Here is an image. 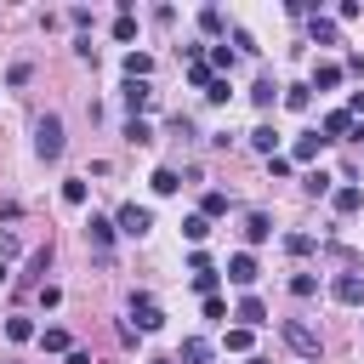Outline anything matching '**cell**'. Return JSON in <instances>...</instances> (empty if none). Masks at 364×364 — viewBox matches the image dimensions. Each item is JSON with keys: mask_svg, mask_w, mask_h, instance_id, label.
I'll return each mask as SVG.
<instances>
[{"mask_svg": "<svg viewBox=\"0 0 364 364\" xmlns=\"http://www.w3.org/2000/svg\"><path fill=\"white\" fill-rule=\"evenodd\" d=\"M307 91H313V85H290V91H279V97H284V108L301 114V108H307Z\"/></svg>", "mask_w": 364, "mask_h": 364, "instance_id": "cell-29", "label": "cell"}, {"mask_svg": "<svg viewBox=\"0 0 364 364\" xmlns=\"http://www.w3.org/2000/svg\"><path fill=\"white\" fill-rule=\"evenodd\" d=\"M330 296H336L341 307H364V273H336V279H330Z\"/></svg>", "mask_w": 364, "mask_h": 364, "instance_id": "cell-5", "label": "cell"}, {"mask_svg": "<svg viewBox=\"0 0 364 364\" xmlns=\"http://www.w3.org/2000/svg\"><path fill=\"white\" fill-rule=\"evenodd\" d=\"M125 108H131V119H142V108H154V85L148 80H125Z\"/></svg>", "mask_w": 364, "mask_h": 364, "instance_id": "cell-7", "label": "cell"}, {"mask_svg": "<svg viewBox=\"0 0 364 364\" xmlns=\"http://www.w3.org/2000/svg\"><path fill=\"white\" fill-rule=\"evenodd\" d=\"M210 80H216V74H210V63H199V57H193V63H188V85H199V91H205Z\"/></svg>", "mask_w": 364, "mask_h": 364, "instance_id": "cell-27", "label": "cell"}, {"mask_svg": "<svg viewBox=\"0 0 364 364\" xmlns=\"http://www.w3.org/2000/svg\"><path fill=\"white\" fill-rule=\"evenodd\" d=\"M182 358H188V364H210V341H205V336H188V341H182Z\"/></svg>", "mask_w": 364, "mask_h": 364, "instance_id": "cell-18", "label": "cell"}, {"mask_svg": "<svg viewBox=\"0 0 364 364\" xmlns=\"http://www.w3.org/2000/svg\"><path fill=\"white\" fill-rule=\"evenodd\" d=\"M40 347H46V353H68V330L46 324V330H40Z\"/></svg>", "mask_w": 364, "mask_h": 364, "instance_id": "cell-21", "label": "cell"}, {"mask_svg": "<svg viewBox=\"0 0 364 364\" xmlns=\"http://www.w3.org/2000/svg\"><path fill=\"white\" fill-rule=\"evenodd\" d=\"M228 353H250V330L233 324V330H228Z\"/></svg>", "mask_w": 364, "mask_h": 364, "instance_id": "cell-33", "label": "cell"}, {"mask_svg": "<svg viewBox=\"0 0 364 364\" xmlns=\"http://www.w3.org/2000/svg\"><path fill=\"white\" fill-rule=\"evenodd\" d=\"M148 182H154V193H176V188H182V176H176L171 165H159V171H154Z\"/></svg>", "mask_w": 364, "mask_h": 364, "instance_id": "cell-19", "label": "cell"}, {"mask_svg": "<svg viewBox=\"0 0 364 364\" xmlns=\"http://www.w3.org/2000/svg\"><path fill=\"white\" fill-rule=\"evenodd\" d=\"M353 136H358V142H364V125H353Z\"/></svg>", "mask_w": 364, "mask_h": 364, "instance_id": "cell-42", "label": "cell"}, {"mask_svg": "<svg viewBox=\"0 0 364 364\" xmlns=\"http://www.w3.org/2000/svg\"><path fill=\"white\" fill-rule=\"evenodd\" d=\"M125 142H136V148H148V142H154V131H148V119H125Z\"/></svg>", "mask_w": 364, "mask_h": 364, "instance_id": "cell-22", "label": "cell"}, {"mask_svg": "<svg viewBox=\"0 0 364 364\" xmlns=\"http://www.w3.org/2000/svg\"><path fill=\"white\" fill-rule=\"evenodd\" d=\"M193 290H199V296H216V267H210V273H193Z\"/></svg>", "mask_w": 364, "mask_h": 364, "instance_id": "cell-34", "label": "cell"}, {"mask_svg": "<svg viewBox=\"0 0 364 364\" xmlns=\"http://www.w3.org/2000/svg\"><path fill=\"white\" fill-rule=\"evenodd\" d=\"M301 188H307V193H330V176H324V171H313V176H307Z\"/></svg>", "mask_w": 364, "mask_h": 364, "instance_id": "cell-36", "label": "cell"}, {"mask_svg": "<svg viewBox=\"0 0 364 364\" xmlns=\"http://www.w3.org/2000/svg\"><path fill=\"white\" fill-rule=\"evenodd\" d=\"M347 131H353V114H347V108L324 114V142H330V136H347Z\"/></svg>", "mask_w": 364, "mask_h": 364, "instance_id": "cell-15", "label": "cell"}, {"mask_svg": "<svg viewBox=\"0 0 364 364\" xmlns=\"http://www.w3.org/2000/svg\"><path fill=\"white\" fill-rule=\"evenodd\" d=\"M256 273H262V267H256V256H250V250L228 256V279H233V284H245V290H250V284H256Z\"/></svg>", "mask_w": 364, "mask_h": 364, "instance_id": "cell-8", "label": "cell"}, {"mask_svg": "<svg viewBox=\"0 0 364 364\" xmlns=\"http://www.w3.org/2000/svg\"><path fill=\"white\" fill-rule=\"evenodd\" d=\"M284 250H290V256H313V239H307V233H284Z\"/></svg>", "mask_w": 364, "mask_h": 364, "instance_id": "cell-30", "label": "cell"}, {"mask_svg": "<svg viewBox=\"0 0 364 364\" xmlns=\"http://www.w3.org/2000/svg\"><path fill=\"white\" fill-rule=\"evenodd\" d=\"M85 239H91V250L108 262V256H114V216H91V222H85Z\"/></svg>", "mask_w": 364, "mask_h": 364, "instance_id": "cell-6", "label": "cell"}, {"mask_svg": "<svg viewBox=\"0 0 364 364\" xmlns=\"http://www.w3.org/2000/svg\"><path fill=\"white\" fill-rule=\"evenodd\" d=\"M250 148L273 159V148H279V131H273V125H256V131H250Z\"/></svg>", "mask_w": 364, "mask_h": 364, "instance_id": "cell-16", "label": "cell"}, {"mask_svg": "<svg viewBox=\"0 0 364 364\" xmlns=\"http://www.w3.org/2000/svg\"><path fill=\"white\" fill-rule=\"evenodd\" d=\"M63 364H91V353H85V347H68V358H63Z\"/></svg>", "mask_w": 364, "mask_h": 364, "instance_id": "cell-39", "label": "cell"}, {"mask_svg": "<svg viewBox=\"0 0 364 364\" xmlns=\"http://www.w3.org/2000/svg\"><path fill=\"white\" fill-rule=\"evenodd\" d=\"M279 336H284V347H290L296 358H307V364H318V353H324V341H318V330H313V324H301V318H284V324H279Z\"/></svg>", "mask_w": 364, "mask_h": 364, "instance_id": "cell-1", "label": "cell"}, {"mask_svg": "<svg viewBox=\"0 0 364 364\" xmlns=\"http://www.w3.org/2000/svg\"><path fill=\"white\" fill-rule=\"evenodd\" d=\"M114 40H136V17H131V11L114 17Z\"/></svg>", "mask_w": 364, "mask_h": 364, "instance_id": "cell-28", "label": "cell"}, {"mask_svg": "<svg viewBox=\"0 0 364 364\" xmlns=\"http://www.w3.org/2000/svg\"><path fill=\"white\" fill-rule=\"evenodd\" d=\"M216 68H233V51H228V46H216V51H210V74H216Z\"/></svg>", "mask_w": 364, "mask_h": 364, "instance_id": "cell-35", "label": "cell"}, {"mask_svg": "<svg viewBox=\"0 0 364 364\" xmlns=\"http://www.w3.org/2000/svg\"><path fill=\"white\" fill-rule=\"evenodd\" d=\"M245 239H250V245L273 239V216H267V210H250V216H245Z\"/></svg>", "mask_w": 364, "mask_h": 364, "instance_id": "cell-12", "label": "cell"}, {"mask_svg": "<svg viewBox=\"0 0 364 364\" xmlns=\"http://www.w3.org/2000/svg\"><path fill=\"white\" fill-rule=\"evenodd\" d=\"M313 40H318V46H336V23L318 17V11H313Z\"/></svg>", "mask_w": 364, "mask_h": 364, "instance_id": "cell-26", "label": "cell"}, {"mask_svg": "<svg viewBox=\"0 0 364 364\" xmlns=\"http://www.w3.org/2000/svg\"><path fill=\"white\" fill-rule=\"evenodd\" d=\"M279 91H284V85H273V74H262V80H256V85H250V102H256V108H262V114H267V108H273V102H279Z\"/></svg>", "mask_w": 364, "mask_h": 364, "instance_id": "cell-11", "label": "cell"}, {"mask_svg": "<svg viewBox=\"0 0 364 364\" xmlns=\"http://www.w3.org/2000/svg\"><path fill=\"white\" fill-rule=\"evenodd\" d=\"M148 228H154V210H148V205H119V210H114V233L142 239Z\"/></svg>", "mask_w": 364, "mask_h": 364, "instance_id": "cell-3", "label": "cell"}, {"mask_svg": "<svg viewBox=\"0 0 364 364\" xmlns=\"http://www.w3.org/2000/svg\"><path fill=\"white\" fill-rule=\"evenodd\" d=\"M34 154L51 165V159H63V114H40L34 119Z\"/></svg>", "mask_w": 364, "mask_h": 364, "instance_id": "cell-2", "label": "cell"}, {"mask_svg": "<svg viewBox=\"0 0 364 364\" xmlns=\"http://www.w3.org/2000/svg\"><path fill=\"white\" fill-rule=\"evenodd\" d=\"M63 199L68 205H85V182H63Z\"/></svg>", "mask_w": 364, "mask_h": 364, "instance_id": "cell-37", "label": "cell"}, {"mask_svg": "<svg viewBox=\"0 0 364 364\" xmlns=\"http://www.w3.org/2000/svg\"><path fill=\"white\" fill-rule=\"evenodd\" d=\"M6 336H11V341H34L40 330H34V318H23V313H17V318H6Z\"/></svg>", "mask_w": 364, "mask_h": 364, "instance_id": "cell-20", "label": "cell"}, {"mask_svg": "<svg viewBox=\"0 0 364 364\" xmlns=\"http://www.w3.org/2000/svg\"><path fill=\"white\" fill-rule=\"evenodd\" d=\"M228 97H233L228 80H210V85H205V102H228Z\"/></svg>", "mask_w": 364, "mask_h": 364, "instance_id": "cell-32", "label": "cell"}, {"mask_svg": "<svg viewBox=\"0 0 364 364\" xmlns=\"http://www.w3.org/2000/svg\"><path fill=\"white\" fill-rule=\"evenodd\" d=\"M154 74V57L148 51H125V80H148Z\"/></svg>", "mask_w": 364, "mask_h": 364, "instance_id": "cell-14", "label": "cell"}, {"mask_svg": "<svg viewBox=\"0 0 364 364\" xmlns=\"http://www.w3.org/2000/svg\"><path fill=\"white\" fill-rule=\"evenodd\" d=\"M222 210H228V193H222V188H210V193H205V205H199V216L210 222V216H222Z\"/></svg>", "mask_w": 364, "mask_h": 364, "instance_id": "cell-23", "label": "cell"}, {"mask_svg": "<svg viewBox=\"0 0 364 364\" xmlns=\"http://www.w3.org/2000/svg\"><path fill=\"white\" fill-rule=\"evenodd\" d=\"M318 148H324V136H318V131H313V136H296V148H290V165H296V159L307 165V159H313Z\"/></svg>", "mask_w": 364, "mask_h": 364, "instance_id": "cell-17", "label": "cell"}, {"mask_svg": "<svg viewBox=\"0 0 364 364\" xmlns=\"http://www.w3.org/2000/svg\"><path fill=\"white\" fill-rule=\"evenodd\" d=\"M313 290H318V279H313V273H296V279H290V296H301V301H307Z\"/></svg>", "mask_w": 364, "mask_h": 364, "instance_id": "cell-31", "label": "cell"}, {"mask_svg": "<svg viewBox=\"0 0 364 364\" xmlns=\"http://www.w3.org/2000/svg\"><path fill=\"white\" fill-rule=\"evenodd\" d=\"M154 364H176V358H154Z\"/></svg>", "mask_w": 364, "mask_h": 364, "instance_id": "cell-43", "label": "cell"}, {"mask_svg": "<svg viewBox=\"0 0 364 364\" xmlns=\"http://www.w3.org/2000/svg\"><path fill=\"white\" fill-rule=\"evenodd\" d=\"M182 233H188V245H205V239H210V222H205V216H188Z\"/></svg>", "mask_w": 364, "mask_h": 364, "instance_id": "cell-24", "label": "cell"}, {"mask_svg": "<svg viewBox=\"0 0 364 364\" xmlns=\"http://www.w3.org/2000/svg\"><path fill=\"white\" fill-rule=\"evenodd\" d=\"M341 74H347L341 63H318V68H313V91H336V85H341Z\"/></svg>", "mask_w": 364, "mask_h": 364, "instance_id": "cell-13", "label": "cell"}, {"mask_svg": "<svg viewBox=\"0 0 364 364\" xmlns=\"http://www.w3.org/2000/svg\"><path fill=\"white\" fill-rule=\"evenodd\" d=\"M199 28H205V34H222V28H228V17H222L216 6H205V11H199Z\"/></svg>", "mask_w": 364, "mask_h": 364, "instance_id": "cell-25", "label": "cell"}, {"mask_svg": "<svg viewBox=\"0 0 364 364\" xmlns=\"http://www.w3.org/2000/svg\"><path fill=\"white\" fill-rule=\"evenodd\" d=\"M131 318H136V330L148 336V330H159V324H165V307H159L148 290H136V296H131Z\"/></svg>", "mask_w": 364, "mask_h": 364, "instance_id": "cell-4", "label": "cell"}, {"mask_svg": "<svg viewBox=\"0 0 364 364\" xmlns=\"http://www.w3.org/2000/svg\"><path fill=\"white\" fill-rule=\"evenodd\" d=\"M233 318H239V330H256V324H267V307H262L256 296H239V307H233Z\"/></svg>", "mask_w": 364, "mask_h": 364, "instance_id": "cell-9", "label": "cell"}, {"mask_svg": "<svg viewBox=\"0 0 364 364\" xmlns=\"http://www.w3.org/2000/svg\"><path fill=\"white\" fill-rule=\"evenodd\" d=\"M330 205H336L341 216H353V210H364V188H353V182H347V188H330Z\"/></svg>", "mask_w": 364, "mask_h": 364, "instance_id": "cell-10", "label": "cell"}, {"mask_svg": "<svg viewBox=\"0 0 364 364\" xmlns=\"http://www.w3.org/2000/svg\"><path fill=\"white\" fill-rule=\"evenodd\" d=\"M245 364H267V358H256V353H250V358H245Z\"/></svg>", "mask_w": 364, "mask_h": 364, "instance_id": "cell-41", "label": "cell"}, {"mask_svg": "<svg viewBox=\"0 0 364 364\" xmlns=\"http://www.w3.org/2000/svg\"><path fill=\"white\" fill-rule=\"evenodd\" d=\"M6 273H11V267H6V262H0V284H6Z\"/></svg>", "mask_w": 364, "mask_h": 364, "instance_id": "cell-40", "label": "cell"}, {"mask_svg": "<svg viewBox=\"0 0 364 364\" xmlns=\"http://www.w3.org/2000/svg\"><path fill=\"white\" fill-rule=\"evenodd\" d=\"M205 318H228V301L222 296H205Z\"/></svg>", "mask_w": 364, "mask_h": 364, "instance_id": "cell-38", "label": "cell"}]
</instances>
